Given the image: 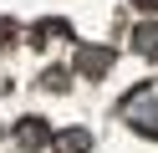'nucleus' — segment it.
<instances>
[{
    "instance_id": "obj_3",
    "label": "nucleus",
    "mask_w": 158,
    "mask_h": 153,
    "mask_svg": "<svg viewBox=\"0 0 158 153\" xmlns=\"http://www.w3.org/2000/svg\"><path fill=\"white\" fill-rule=\"evenodd\" d=\"M15 143H21V148H31V153H36V148H46V143H51V128H46L41 117H26L21 128H15Z\"/></svg>"
},
{
    "instance_id": "obj_1",
    "label": "nucleus",
    "mask_w": 158,
    "mask_h": 153,
    "mask_svg": "<svg viewBox=\"0 0 158 153\" xmlns=\"http://www.w3.org/2000/svg\"><path fill=\"white\" fill-rule=\"evenodd\" d=\"M117 117H123L133 133H143V138H153V143H158V82L133 87L123 102H117Z\"/></svg>"
},
{
    "instance_id": "obj_4",
    "label": "nucleus",
    "mask_w": 158,
    "mask_h": 153,
    "mask_svg": "<svg viewBox=\"0 0 158 153\" xmlns=\"http://www.w3.org/2000/svg\"><path fill=\"white\" fill-rule=\"evenodd\" d=\"M56 148H61V153H87V148H92V138H87L82 128H66L61 138H56Z\"/></svg>"
},
{
    "instance_id": "obj_2",
    "label": "nucleus",
    "mask_w": 158,
    "mask_h": 153,
    "mask_svg": "<svg viewBox=\"0 0 158 153\" xmlns=\"http://www.w3.org/2000/svg\"><path fill=\"white\" fill-rule=\"evenodd\" d=\"M77 71H82V77H107V71H112V51L107 46H82Z\"/></svg>"
}]
</instances>
